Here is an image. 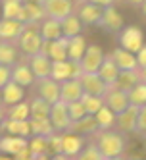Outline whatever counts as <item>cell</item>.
Instances as JSON below:
<instances>
[{
    "mask_svg": "<svg viewBox=\"0 0 146 160\" xmlns=\"http://www.w3.org/2000/svg\"><path fill=\"white\" fill-rule=\"evenodd\" d=\"M96 137V147L102 158H119L123 152H125V133L121 131H111V129H98L94 133Z\"/></svg>",
    "mask_w": 146,
    "mask_h": 160,
    "instance_id": "obj_1",
    "label": "cell"
},
{
    "mask_svg": "<svg viewBox=\"0 0 146 160\" xmlns=\"http://www.w3.org/2000/svg\"><path fill=\"white\" fill-rule=\"evenodd\" d=\"M137 118H139V106L129 104L125 110L115 114V128L121 133H134V129H137Z\"/></svg>",
    "mask_w": 146,
    "mask_h": 160,
    "instance_id": "obj_10",
    "label": "cell"
},
{
    "mask_svg": "<svg viewBox=\"0 0 146 160\" xmlns=\"http://www.w3.org/2000/svg\"><path fill=\"white\" fill-rule=\"evenodd\" d=\"M6 118V110H4V106H0V122H2Z\"/></svg>",
    "mask_w": 146,
    "mask_h": 160,
    "instance_id": "obj_48",
    "label": "cell"
},
{
    "mask_svg": "<svg viewBox=\"0 0 146 160\" xmlns=\"http://www.w3.org/2000/svg\"><path fill=\"white\" fill-rule=\"evenodd\" d=\"M94 120H96L98 129H111V128H115V112L110 110L106 104L94 114Z\"/></svg>",
    "mask_w": 146,
    "mask_h": 160,
    "instance_id": "obj_32",
    "label": "cell"
},
{
    "mask_svg": "<svg viewBox=\"0 0 146 160\" xmlns=\"http://www.w3.org/2000/svg\"><path fill=\"white\" fill-rule=\"evenodd\" d=\"M102 98H104V104H106L110 110H114L115 114H119L121 110H125V108L131 104L125 91L115 89V87H108V91L104 93Z\"/></svg>",
    "mask_w": 146,
    "mask_h": 160,
    "instance_id": "obj_15",
    "label": "cell"
},
{
    "mask_svg": "<svg viewBox=\"0 0 146 160\" xmlns=\"http://www.w3.org/2000/svg\"><path fill=\"white\" fill-rule=\"evenodd\" d=\"M85 147V139L83 135L73 133V131H64L62 133V154L65 158H77Z\"/></svg>",
    "mask_w": 146,
    "mask_h": 160,
    "instance_id": "obj_12",
    "label": "cell"
},
{
    "mask_svg": "<svg viewBox=\"0 0 146 160\" xmlns=\"http://www.w3.org/2000/svg\"><path fill=\"white\" fill-rule=\"evenodd\" d=\"M16 60H17V47H16V42L0 41V64L12 66Z\"/></svg>",
    "mask_w": 146,
    "mask_h": 160,
    "instance_id": "obj_36",
    "label": "cell"
},
{
    "mask_svg": "<svg viewBox=\"0 0 146 160\" xmlns=\"http://www.w3.org/2000/svg\"><path fill=\"white\" fill-rule=\"evenodd\" d=\"M139 73H140V81H144V83H146V66L139 68Z\"/></svg>",
    "mask_w": 146,
    "mask_h": 160,
    "instance_id": "obj_46",
    "label": "cell"
},
{
    "mask_svg": "<svg viewBox=\"0 0 146 160\" xmlns=\"http://www.w3.org/2000/svg\"><path fill=\"white\" fill-rule=\"evenodd\" d=\"M88 2H92V4H96V6L106 8V6H110V4H114V0H88Z\"/></svg>",
    "mask_w": 146,
    "mask_h": 160,
    "instance_id": "obj_45",
    "label": "cell"
},
{
    "mask_svg": "<svg viewBox=\"0 0 146 160\" xmlns=\"http://www.w3.org/2000/svg\"><path fill=\"white\" fill-rule=\"evenodd\" d=\"M60 27H62V35L64 37H75L83 31V21L79 19L75 12H71L69 16H65L64 19H60Z\"/></svg>",
    "mask_w": 146,
    "mask_h": 160,
    "instance_id": "obj_30",
    "label": "cell"
},
{
    "mask_svg": "<svg viewBox=\"0 0 146 160\" xmlns=\"http://www.w3.org/2000/svg\"><path fill=\"white\" fill-rule=\"evenodd\" d=\"M110 56L114 58V62L117 64L119 70H139V64H137V56H134V52H129L125 48L117 47Z\"/></svg>",
    "mask_w": 146,
    "mask_h": 160,
    "instance_id": "obj_24",
    "label": "cell"
},
{
    "mask_svg": "<svg viewBox=\"0 0 146 160\" xmlns=\"http://www.w3.org/2000/svg\"><path fill=\"white\" fill-rule=\"evenodd\" d=\"M6 118H12V120H29L31 118V112H29V102L25 100H19L12 106H6Z\"/></svg>",
    "mask_w": 146,
    "mask_h": 160,
    "instance_id": "obj_34",
    "label": "cell"
},
{
    "mask_svg": "<svg viewBox=\"0 0 146 160\" xmlns=\"http://www.w3.org/2000/svg\"><path fill=\"white\" fill-rule=\"evenodd\" d=\"M71 2H75V4H79V2H85V0H71Z\"/></svg>",
    "mask_w": 146,
    "mask_h": 160,
    "instance_id": "obj_51",
    "label": "cell"
},
{
    "mask_svg": "<svg viewBox=\"0 0 146 160\" xmlns=\"http://www.w3.org/2000/svg\"><path fill=\"white\" fill-rule=\"evenodd\" d=\"M65 104H67V112H69L71 122L81 120L83 116H87V110H85V106H83L81 98H79V100H73V102H65Z\"/></svg>",
    "mask_w": 146,
    "mask_h": 160,
    "instance_id": "obj_40",
    "label": "cell"
},
{
    "mask_svg": "<svg viewBox=\"0 0 146 160\" xmlns=\"http://www.w3.org/2000/svg\"><path fill=\"white\" fill-rule=\"evenodd\" d=\"M127 97H129V102H131V104H134V106L146 104V83L144 81H139L127 93Z\"/></svg>",
    "mask_w": 146,
    "mask_h": 160,
    "instance_id": "obj_39",
    "label": "cell"
},
{
    "mask_svg": "<svg viewBox=\"0 0 146 160\" xmlns=\"http://www.w3.org/2000/svg\"><path fill=\"white\" fill-rule=\"evenodd\" d=\"M23 0H0V10H2V18H14L17 19Z\"/></svg>",
    "mask_w": 146,
    "mask_h": 160,
    "instance_id": "obj_37",
    "label": "cell"
},
{
    "mask_svg": "<svg viewBox=\"0 0 146 160\" xmlns=\"http://www.w3.org/2000/svg\"><path fill=\"white\" fill-rule=\"evenodd\" d=\"M39 31H40L42 41H54V39L62 37L60 19H54V18H46V16H44L39 21Z\"/></svg>",
    "mask_w": 146,
    "mask_h": 160,
    "instance_id": "obj_23",
    "label": "cell"
},
{
    "mask_svg": "<svg viewBox=\"0 0 146 160\" xmlns=\"http://www.w3.org/2000/svg\"><path fill=\"white\" fill-rule=\"evenodd\" d=\"M134 56H137V64H139V68L146 66V44H142V47L139 48V52H134Z\"/></svg>",
    "mask_w": 146,
    "mask_h": 160,
    "instance_id": "obj_44",
    "label": "cell"
},
{
    "mask_svg": "<svg viewBox=\"0 0 146 160\" xmlns=\"http://www.w3.org/2000/svg\"><path fill=\"white\" fill-rule=\"evenodd\" d=\"M16 44L25 56H33V54L40 52L42 37H40V31H39V23H25L21 35L16 41Z\"/></svg>",
    "mask_w": 146,
    "mask_h": 160,
    "instance_id": "obj_2",
    "label": "cell"
},
{
    "mask_svg": "<svg viewBox=\"0 0 146 160\" xmlns=\"http://www.w3.org/2000/svg\"><path fill=\"white\" fill-rule=\"evenodd\" d=\"M29 112H31V118H48L50 114V102H46L42 97H35L29 100Z\"/></svg>",
    "mask_w": 146,
    "mask_h": 160,
    "instance_id": "obj_33",
    "label": "cell"
},
{
    "mask_svg": "<svg viewBox=\"0 0 146 160\" xmlns=\"http://www.w3.org/2000/svg\"><path fill=\"white\" fill-rule=\"evenodd\" d=\"M0 137H2V128H0Z\"/></svg>",
    "mask_w": 146,
    "mask_h": 160,
    "instance_id": "obj_53",
    "label": "cell"
},
{
    "mask_svg": "<svg viewBox=\"0 0 146 160\" xmlns=\"http://www.w3.org/2000/svg\"><path fill=\"white\" fill-rule=\"evenodd\" d=\"M79 83L83 87V93L88 95H96V97H104V93L108 91V85L102 77L96 72H83L79 75Z\"/></svg>",
    "mask_w": 146,
    "mask_h": 160,
    "instance_id": "obj_6",
    "label": "cell"
},
{
    "mask_svg": "<svg viewBox=\"0 0 146 160\" xmlns=\"http://www.w3.org/2000/svg\"><path fill=\"white\" fill-rule=\"evenodd\" d=\"M23 21L14 19V18H0V41L6 42H16L17 37L23 31Z\"/></svg>",
    "mask_w": 146,
    "mask_h": 160,
    "instance_id": "obj_16",
    "label": "cell"
},
{
    "mask_svg": "<svg viewBox=\"0 0 146 160\" xmlns=\"http://www.w3.org/2000/svg\"><path fill=\"white\" fill-rule=\"evenodd\" d=\"M127 2H131V4H140L142 0H127Z\"/></svg>",
    "mask_w": 146,
    "mask_h": 160,
    "instance_id": "obj_50",
    "label": "cell"
},
{
    "mask_svg": "<svg viewBox=\"0 0 146 160\" xmlns=\"http://www.w3.org/2000/svg\"><path fill=\"white\" fill-rule=\"evenodd\" d=\"M102 29H106L108 33H119L121 27L125 25V21H123V16L119 14V10L110 4L102 10V18H100V23H98Z\"/></svg>",
    "mask_w": 146,
    "mask_h": 160,
    "instance_id": "obj_9",
    "label": "cell"
},
{
    "mask_svg": "<svg viewBox=\"0 0 146 160\" xmlns=\"http://www.w3.org/2000/svg\"><path fill=\"white\" fill-rule=\"evenodd\" d=\"M2 131L10 133V135H19V137H31V125L29 120H12V118H4L0 122Z\"/></svg>",
    "mask_w": 146,
    "mask_h": 160,
    "instance_id": "obj_21",
    "label": "cell"
},
{
    "mask_svg": "<svg viewBox=\"0 0 146 160\" xmlns=\"http://www.w3.org/2000/svg\"><path fill=\"white\" fill-rule=\"evenodd\" d=\"M81 72V66L79 62H71V60H56L52 62L50 68V77L56 79V81H65V79H71V77H79Z\"/></svg>",
    "mask_w": 146,
    "mask_h": 160,
    "instance_id": "obj_5",
    "label": "cell"
},
{
    "mask_svg": "<svg viewBox=\"0 0 146 160\" xmlns=\"http://www.w3.org/2000/svg\"><path fill=\"white\" fill-rule=\"evenodd\" d=\"M117 42L121 48H125L129 52H139V48L144 44V33L137 25H123L121 31L117 33Z\"/></svg>",
    "mask_w": 146,
    "mask_h": 160,
    "instance_id": "obj_3",
    "label": "cell"
},
{
    "mask_svg": "<svg viewBox=\"0 0 146 160\" xmlns=\"http://www.w3.org/2000/svg\"><path fill=\"white\" fill-rule=\"evenodd\" d=\"M42 10L46 18L64 19L65 16L75 12V2L71 0H42Z\"/></svg>",
    "mask_w": 146,
    "mask_h": 160,
    "instance_id": "obj_7",
    "label": "cell"
},
{
    "mask_svg": "<svg viewBox=\"0 0 146 160\" xmlns=\"http://www.w3.org/2000/svg\"><path fill=\"white\" fill-rule=\"evenodd\" d=\"M23 147H27V137L10 135V133L0 137V152H2V154H12V156H16Z\"/></svg>",
    "mask_w": 146,
    "mask_h": 160,
    "instance_id": "obj_22",
    "label": "cell"
},
{
    "mask_svg": "<svg viewBox=\"0 0 146 160\" xmlns=\"http://www.w3.org/2000/svg\"><path fill=\"white\" fill-rule=\"evenodd\" d=\"M0 106H2V93H0Z\"/></svg>",
    "mask_w": 146,
    "mask_h": 160,
    "instance_id": "obj_52",
    "label": "cell"
},
{
    "mask_svg": "<svg viewBox=\"0 0 146 160\" xmlns=\"http://www.w3.org/2000/svg\"><path fill=\"white\" fill-rule=\"evenodd\" d=\"M35 83H37V95L42 97L46 102L54 104L56 100H60V81H56L48 75L42 79H35Z\"/></svg>",
    "mask_w": 146,
    "mask_h": 160,
    "instance_id": "obj_14",
    "label": "cell"
},
{
    "mask_svg": "<svg viewBox=\"0 0 146 160\" xmlns=\"http://www.w3.org/2000/svg\"><path fill=\"white\" fill-rule=\"evenodd\" d=\"M0 93H2V106L6 108V106H12L16 102L25 98V87H21L16 81H8L2 89H0Z\"/></svg>",
    "mask_w": 146,
    "mask_h": 160,
    "instance_id": "obj_19",
    "label": "cell"
},
{
    "mask_svg": "<svg viewBox=\"0 0 146 160\" xmlns=\"http://www.w3.org/2000/svg\"><path fill=\"white\" fill-rule=\"evenodd\" d=\"M8 81H12V66L0 64V89H2Z\"/></svg>",
    "mask_w": 146,
    "mask_h": 160,
    "instance_id": "obj_43",
    "label": "cell"
},
{
    "mask_svg": "<svg viewBox=\"0 0 146 160\" xmlns=\"http://www.w3.org/2000/svg\"><path fill=\"white\" fill-rule=\"evenodd\" d=\"M77 158H81V160H100V158H102V154H100L98 147L92 143V145H85L83 151L77 154Z\"/></svg>",
    "mask_w": 146,
    "mask_h": 160,
    "instance_id": "obj_41",
    "label": "cell"
},
{
    "mask_svg": "<svg viewBox=\"0 0 146 160\" xmlns=\"http://www.w3.org/2000/svg\"><path fill=\"white\" fill-rule=\"evenodd\" d=\"M87 39L81 35H75V37H69L67 39V60H71V62H79L83 58V54L87 50Z\"/></svg>",
    "mask_w": 146,
    "mask_h": 160,
    "instance_id": "obj_27",
    "label": "cell"
},
{
    "mask_svg": "<svg viewBox=\"0 0 146 160\" xmlns=\"http://www.w3.org/2000/svg\"><path fill=\"white\" fill-rule=\"evenodd\" d=\"M102 10H104L102 6H96L92 2H88V0H85V2L77 4L75 14L79 16V19L83 21V25H98L100 18H102Z\"/></svg>",
    "mask_w": 146,
    "mask_h": 160,
    "instance_id": "obj_13",
    "label": "cell"
},
{
    "mask_svg": "<svg viewBox=\"0 0 146 160\" xmlns=\"http://www.w3.org/2000/svg\"><path fill=\"white\" fill-rule=\"evenodd\" d=\"M134 133L140 137H146V104L139 106V118H137V129H134Z\"/></svg>",
    "mask_w": 146,
    "mask_h": 160,
    "instance_id": "obj_42",
    "label": "cell"
},
{
    "mask_svg": "<svg viewBox=\"0 0 146 160\" xmlns=\"http://www.w3.org/2000/svg\"><path fill=\"white\" fill-rule=\"evenodd\" d=\"M48 120L52 123L54 131H69V125H71V118H69V112H67V104L64 100H56L54 104H50V114H48Z\"/></svg>",
    "mask_w": 146,
    "mask_h": 160,
    "instance_id": "obj_4",
    "label": "cell"
},
{
    "mask_svg": "<svg viewBox=\"0 0 146 160\" xmlns=\"http://www.w3.org/2000/svg\"><path fill=\"white\" fill-rule=\"evenodd\" d=\"M69 131L79 133V135H83V137H85V135H94V133L98 131V125H96V120H94L92 114H87V116H83L81 120L71 122Z\"/></svg>",
    "mask_w": 146,
    "mask_h": 160,
    "instance_id": "obj_29",
    "label": "cell"
},
{
    "mask_svg": "<svg viewBox=\"0 0 146 160\" xmlns=\"http://www.w3.org/2000/svg\"><path fill=\"white\" fill-rule=\"evenodd\" d=\"M42 18H44L42 4H31V2H23L21 12L17 16V19L23 21V23H39Z\"/></svg>",
    "mask_w": 146,
    "mask_h": 160,
    "instance_id": "obj_28",
    "label": "cell"
},
{
    "mask_svg": "<svg viewBox=\"0 0 146 160\" xmlns=\"http://www.w3.org/2000/svg\"><path fill=\"white\" fill-rule=\"evenodd\" d=\"M12 81L19 83L21 87H31L35 85V75H33L31 68L27 62H14L12 64Z\"/></svg>",
    "mask_w": 146,
    "mask_h": 160,
    "instance_id": "obj_20",
    "label": "cell"
},
{
    "mask_svg": "<svg viewBox=\"0 0 146 160\" xmlns=\"http://www.w3.org/2000/svg\"><path fill=\"white\" fill-rule=\"evenodd\" d=\"M100 77L106 81V85L108 87H111L115 83V79H117V73H119V68H117V64L114 62V58H111L110 54H106L104 56V60H102V64H100V68H98V72H96Z\"/></svg>",
    "mask_w": 146,
    "mask_h": 160,
    "instance_id": "obj_25",
    "label": "cell"
},
{
    "mask_svg": "<svg viewBox=\"0 0 146 160\" xmlns=\"http://www.w3.org/2000/svg\"><path fill=\"white\" fill-rule=\"evenodd\" d=\"M139 6H140V12H142V16H146V0H142V2H140Z\"/></svg>",
    "mask_w": 146,
    "mask_h": 160,
    "instance_id": "obj_47",
    "label": "cell"
},
{
    "mask_svg": "<svg viewBox=\"0 0 146 160\" xmlns=\"http://www.w3.org/2000/svg\"><path fill=\"white\" fill-rule=\"evenodd\" d=\"M140 81V73L139 70H119L117 73V79H115V83L111 85V87H115V89H121V91H125V93H129V91L134 87Z\"/></svg>",
    "mask_w": 146,
    "mask_h": 160,
    "instance_id": "obj_26",
    "label": "cell"
},
{
    "mask_svg": "<svg viewBox=\"0 0 146 160\" xmlns=\"http://www.w3.org/2000/svg\"><path fill=\"white\" fill-rule=\"evenodd\" d=\"M27 147L31 151V158H46L48 156V137L31 135L27 139Z\"/></svg>",
    "mask_w": 146,
    "mask_h": 160,
    "instance_id": "obj_31",
    "label": "cell"
},
{
    "mask_svg": "<svg viewBox=\"0 0 146 160\" xmlns=\"http://www.w3.org/2000/svg\"><path fill=\"white\" fill-rule=\"evenodd\" d=\"M29 125H31V135L48 137L54 133V128L48 118H29Z\"/></svg>",
    "mask_w": 146,
    "mask_h": 160,
    "instance_id": "obj_35",
    "label": "cell"
},
{
    "mask_svg": "<svg viewBox=\"0 0 146 160\" xmlns=\"http://www.w3.org/2000/svg\"><path fill=\"white\" fill-rule=\"evenodd\" d=\"M81 95H83V87L79 83V77H71V79H65V81H60V100L73 102V100H79Z\"/></svg>",
    "mask_w": 146,
    "mask_h": 160,
    "instance_id": "obj_18",
    "label": "cell"
},
{
    "mask_svg": "<svg viewBox=\"0 0 146 160\" xmlns=\"http://www.w3.org/2000/svg\"><path fill=\"white\" fill-rule=\"evenodd\" d=\"M27 64L31 68L35 79H42V77H48L50 75V68H52V60L48 58L46 54L37 52L33 56H27Z\"/></svg>",
    "mask_w": 146,
    "mask_h": 160,
    "instance_id": "obj_17",
    "label": "cell"
},
{
    "mask_svg": "<svg viewBox=\"0 0 146 160\" xmlns=\"http://www.w3.org/2000/svg\"><path fill=\"white\" fill-rule=\"evenodd\" d=\"M81 102H83V106H85L87 114H92V116L104 106V98H102V97L88 95V93H83V95H81Z\"/></svg>",
    "mask_w": 146,
    "mask_h": 160,
    "instance_id": "obj_38",
    "label": "cell"
},
{
    "mask_svg": "<svg viewBox=\"0 0 146 160\" xmlns=\"http://www.w3.org/2000/svg\"><path fill=\"white\" fill-rule=\"evenodd\" d=\"M104 50L100 44H87V50L83 54V58L79 60V66H81V72H98L100 64L104 60Z\"/></svg>",
    "mask_w": 146,
    "mask_h": 160,
    "instance_id": "obj_8",
    "label": "cell"
},
{
    "mask_svg": "<svg viewBox=\"0 0 146 160\" xmlns=\"http://www.w3.org/2000/svg\"><path fill=\"white\" fill-rule=\"evenodd\" d=\"M0 18H2V10H0Z\"/></svg>",
    "mask_w": 146,
    "mask_h": 160,
    "instance_id": "obj_54",
    "label": "cell"
},
{
    "mask_svg": "<svg viewBox=\"0 0 146 160\" xmlns=\"http://www.w3.org/2000/svg\"><path fill=\"white\" fill-rule=\"evenodd\" d=\"M23 2H31V4H42V0H23Z\"/></svg>",
    "mask_w": 146,
    "mask_h": 160,
    "instance_id": "obj_49",
    "label": "cell"
},
{
    "mask_svg": "<svg viewBox=\"0 0 146 160\" xmlns=\"http://www.w3.org/2000/svg\"><path fill=\"white\" fill-rule=\"evenodd\" d=\"M40 52L46 54L52 62L56 60H65L67 58V37H58L54 41H42Z\"/></svg>",
    "mask_w": 146,
    "mask_h": 160,
    "instance_id": "obj_11",
    "label": "cell"
}]
</instances>
